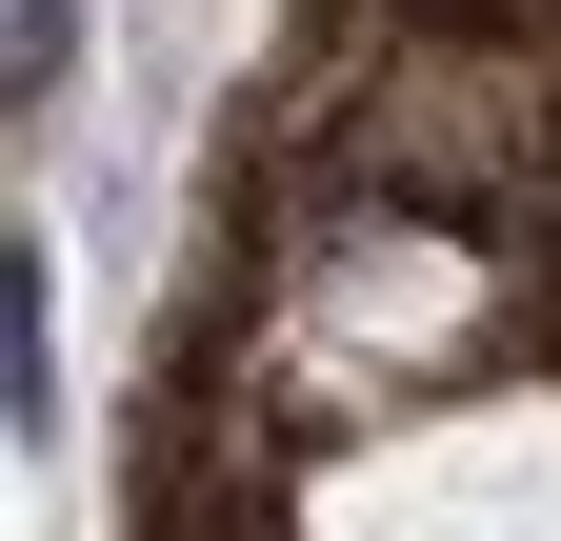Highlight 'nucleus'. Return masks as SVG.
<instances>
[{"instance_id": "nucleus-1", "label": "nucleus", "mask_w": 561, "mask_h": 541, "mask_svg": "<svg viewBox=\"0 0 561 541\" xmlns=\"http://www.w3.org/2000/svg\"><path fill=\"white\" fill-rule=\"evenodd\" d=\"M321 541H561V401H442L301 482Z\"/></svg>"}]
</instances>
